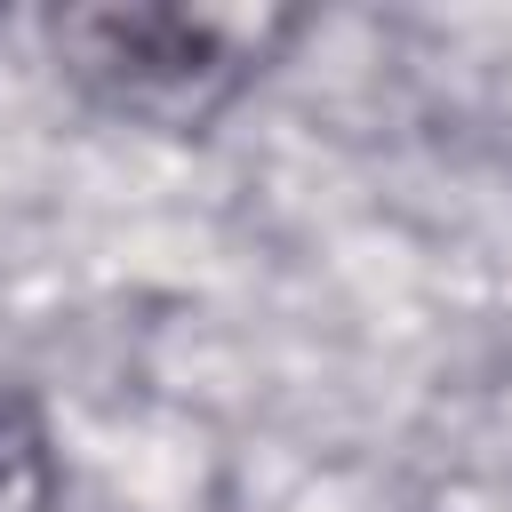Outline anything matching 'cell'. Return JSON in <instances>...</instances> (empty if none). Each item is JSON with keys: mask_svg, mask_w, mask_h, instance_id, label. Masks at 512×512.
<instances>
[{"mask_svg": "<svg viewBox=\"0 0 512 512\" xmlns=\"http://www.w3.org/2000/svg\"><path fill=\"white\" fill-rule=\"evenodd\" d=\"M296 16H224V8H72L56 16L64 72L120 120L200 128L216 120Z\"/></svg>", "mask_w": 512, "mask_h": 512, "instance_id": "6da1fadb", "label": "cell"}]
</instances>
